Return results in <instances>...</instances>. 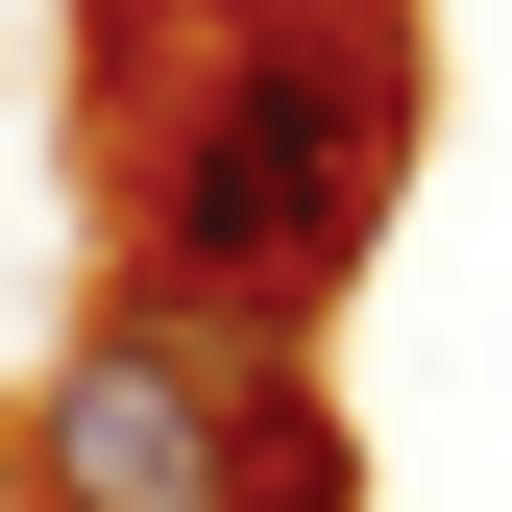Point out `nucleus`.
<instances>
[{"mask_svg": "<svg viewBox=\"0 0 512 512\" xmlns=\"http://www.w3.org/2000/svg\"><path fill=\"white\" fill-rule=\"evenodd\" d=\"M391 196H415V49H391V0H196V25L147 49L122 220H147L171 317L293 342V317L391 244Z\"/></svg>", "mask_w": 512, "mask_h": 512, "instance_id": "1", "label": "nucleus"}, {"mask_svg": "<svg viewBox=\"0 0 512 512\" xmlns=\"http://www.w3.org/2000/svg\"><path fill=\"white\" fill-rule=\"evenodd\" d=\"M293 342H220L171 293H98L25 391V488L49 512H244V415H269Z\"/></svg>", "mask_w": 512, "mask_h": 512, "instance_id": "2", "label": "nucleus"}, {"mask_svg": "<svg viewBox=\"0 0 512 512\" xmlns=\"http://www.w3.org/2000/svg\"><path fill=\"white\" fill-rule=\"evenodd\" d=\"M244 512H366V439L317 415V366H269V415H244Z\"/></svg>", "mask_w": 512, "mask_h": 512, "instance_id": "3", "label": "nucleus"}, {"mask_svg": "<svg viewBox=\"0 0 512 512\" xmlns=\"http://www.w3.org/2000/svg\"><path fill=\"white\" fill-rule=\"evenodd\" d=\"M171 25H196V0H98V49H122V74H147V49H171Z\"/></svg>", "mask_w": 512, "mask_h": 512, "instance_id": "4", "label": "nucleus"}, {"mask_svg": "<svg viewBox=\"0 0 512 512\" xmlns=\"http://www.w3.org/2000/svg\"><path fill=\"white\" fill-rule=\"evenodd\" d=\"M0 512H49V488H25V415H0Z\"/></svg>", "mask_w": 512, "mask_h": 512, "instance_id": "5", "label": "nucleus"}]
</instances>
